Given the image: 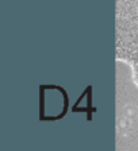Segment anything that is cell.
Returning a JSON list of instances; mask_svg holds the SVG:
<instances>
[{
	"instance_id": "1",
	"label": "cell",
	"mask_w": 138,
	"mask_h": 151,
	"mask_svg": "<svg viewBox=\"0 0 138 151\" xmlns=\"http://www.w3.org/2000/svg\"><path fill=\"white\" fill-rule=\"evenodd\" d=\"M115 58L127 65L138 60V0H115Z\"/></svg>"
},
{
	"instance_id": "2",
	"label": "cell",
	"mask_w": 138,
	"mask_h": 151,
	"mask_svg": "<svg viewBox=\"0 0 138 151\" xmlns=\"http://www.w3.org/2000/svg\"><path fill=\"white\" fill-rule=\"evenodd\" d=\"M129 66H130V69H131V78L138 88V60H135L134 62L130 63Z\"/></svg>"
}]
</instances>
